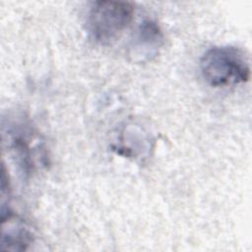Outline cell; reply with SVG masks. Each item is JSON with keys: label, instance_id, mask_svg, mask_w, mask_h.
I'll list each match as a JSON object with an SVG mask.
<instances>
[{"label": "cell", "instance_id": "1", "mask_svg": "<svg viewBox=\"0 0 252 252\" xmlns=\"http://www.w3.org/2000/svg\"><path fill=\"white\" fill-rule=\"evenodd\" d=\"M200 70L206 82L216 88L244 84L250 78L249 59L235 46L208 49L201 57Z\"/></svg>", "mask_w": 252, "mask_h": 252}, {"label": "cell", "instance_id": "2", "mask_svg": "<svg viewBox=\"0 0 252 252\" xmlns=\"http://www.w3.org/2000/svg\"><path fill=\"white\" fill-rule=\"evenodd\" d=\"M135 5L125 1H95L88 15V30L93 39L109 44L117 39L133 20Z\"/></svg>", "mask_w": 252, "mask_h": 252}, {"label": "cell", "instance_id": "3", "mask_svg": "<svg viewBox=\"0 0 252 252\" xmlns=\"http://www.w3.org/2000/svg\"><path fill=\"white\" fill-rule=\"evenodd\" d=\"M2 239L1 249L11 251L26 250L32 241V234L9 208L1 209Z\"/></svg>", "mask_w": 252, "mask_h": 252}, {"label": "cell", "instance_id": "4", "mask_svg": "<svg viewBox=\"0 0 252 252\" xmlns=\"http://www.w3.org/2000/svg\"><path fill=\"white\" fill-rule=\"evenodd\" d=\"M136 39L137 47H140L143 44L142 48L150 49L151 52L152 48H156L160 44V41L162 40V33L156 23L146 21L140 26Z\"/></svg>", "mask_w": 252, "mask_h": 252}]
</instances>
